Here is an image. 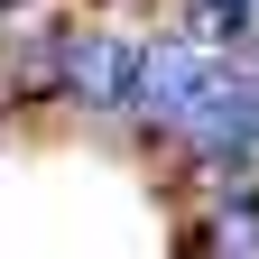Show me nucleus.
Returning <instances> with one entry per match:
<instances>
[{"label":"nucleus","mask_w":259,"mask_h":259,"mask_svg":"<svg viewBox=\"0 0 259 259\" xmlns=\"http://www.w3.org/2000/svg\"><path fill=\"white\" fill-rule=\"evenodd\" d=\"M10 19H37V0H0V28H10Z\"/></svg>","instance_id":"nucleus-3"},{"label":"nucleus","mask_w":259,"mask_h":259,"mask_svg":"<svg viewBox=\"0 0 259 259\" xmlns=\"http://www.w3.org/2000/svg\"><path fill=\"white\" fill-rule=\"evenodd\" d=\"M241 10H259V0H241Z\"/></svg>","instance_id":"nucleus-4"},{"label":"nucleus","mask_w":259,"mask_h":259,"mask_svg":"<svg viewBox=\"0 0 259 259\" xmlns=\"http://www.w3.org/2000/svg\"><path fill=\"white\" fill-rule=\"evenodd\" d=\"M213 65H222V56H204L185 28H148V37H139V83H130V120H120V130H130L139 148L176 157L185 120H194V102H204V83H213Z\"/></svg>","instance_id":"nucleus-1"},{"label":"nucleus","mask_w":259,"mask_h":259,"mask_svg":"<svg viewBox=\"0 0 259 259\" xmlns=\"http://www.w3.org/2000/svg\"><path fill=\"white\" fill-rule=\"evenodd\" d=\"M139 37L148 28L130 19H74V47H65V74H56V102L74 111L83 130H120L130 120V83H139Z\"/></svg>","instance_id":"nucleus-2"}]
</instances>
